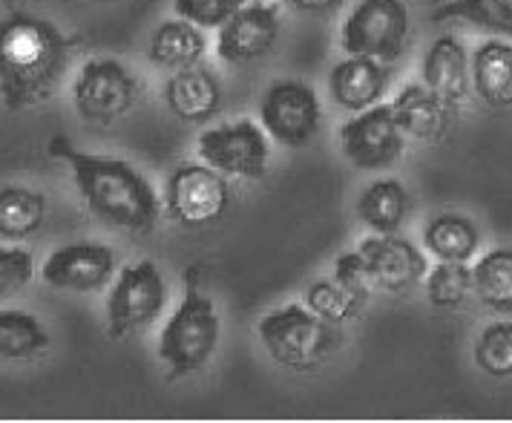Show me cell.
<instances>
[{
	"label": "cell",
	"mask_w": 512,
	"mask_h": 423,
	"mask_svg": "<svg viewBox=\"0 0 512 423\" xmlns=\"http://www.w3.org/2000/svg\"><path fill=\"white\" fill-rule=\"evenodd\" d=\"M78 38L64 35L58 26L12 12L0 21V101L6 110L21 113L44 104L58 90L70 67Z\"/></svg>",
	"instance_id": "cell-1"
},
{
	"label": "cell",
	"mask_w": 512,
	"mask_h": 423,
	"mask_svg": "<svg viewBox=\"0 0 512 423\" xmlns=\"http://www.w3.org/2000/svg\"><path fill=\"white\" fill-rule=\"evenodd\" d=\"M49 153L70 165L75 188L101 225L136 236L153 231L159 196L136 167L116 156L81 153L64 136L49 141Z\"/></svg>",
	"instance_id": "cell-2"
},
{
	"label": "cell",
	"mask_w": 512,
	"mask_h": 423,
	"mask_svg": "<svg viewBox=\"0 0 512 423\" xmlns=\"http://www.w3.org/2000/svg\"><path fill=\"white\" fill-rule=\"evenodd\" d=\"M259 340L271 360L288 372H317L343 346L340 326L303 306H285L259 320Z\"/></svg>",
	"instance_id": "cell-3"
},
{
	"label": "cell",
	"mask_w": 512,
	"mask_h": 423,
	"mask_svg": "<svg viewBox=\"0 0 512 423\" xmlns=\"http://www.w3.org/2000/svg\"><path fill=\"white\" fill-rule=\"evenodd\" d=\"M219 334L222 323L216 306L199 288V268L190 265L185 271V297L159 337V357L170 366V377L199 372L216 352Z\"/></svg>",
	"instance_id": "cell-4"
},
{
	"label": "cell",
	"mask_w": 512,
	"mask_h": 423,
	"mask_svg": "<svg viewBox=\"0 0 512 423\" xmlns=\"http://www.w3.org/2000/svg\"><path fill=\"white\" fill-rule=\"evenodd\" d=\"M409 9L403 0H360L349 12L340 41L349 55L392 64L409 44Z\"/></svg>",
	"instance_id": "cell-5"
},
{
	"label": "cell",
	"mask_w": 512,
	"mask_h": 423,
	"mask_svg": "<svg viewBox=\"0 0 512 423\" xmlns=\"http://www.w3.org/2000/svg\"><path fill=\"white\" fill-rule=\"evenodd\" d=\"M164 300H167V285L156 262L144 259L136 265H127L107 297L110 340H127L141 329L153 326V320H159L162 314Z\"/></svg>",
	"instance_id": "cell-6"
},
{
	"label": "cell",
	"mask_w": 512,
	"mask_h": 423,
	"mask_svg": "<svg viewBox=\"0 0 512 423\" xmlns=\"http://www.w3.org/2000/svg\"><path fill=\"white\" fill-rule=\"evenodd\" d=\"M136 98V75L116 58H90L72 84V107L90 124H113L133 110Z\"/></svg>",
	"instance_id": "cell-7"
},
{
	"label": "cell",
	"mask_w": 512,
	"mask_h": 423,
	"mask_svg": "<svg viewBox=\"0 0 512 423\" xmlns=\"http://www.w3.org/2000/svg\"><path fill=\"white\" fill-rule=\"evenodd\" d=\"M196 153L199 159H205V165L219 170L222 176L251 179V182L265 179L271 159L265 130L248 118L205 130L196 139Z\"/></svg>",
	"instance_id": "cell-8"
},
{
	"label": "cell",
	"mask_w": 512,
	"mask_h": 423,
	"mask_svg": "<svg viewBox=\"0 0 512 423\" xmlns=\"http://www.w3.org/2000/svg\"><path fill=\"white\" fill-rule=\"evenodd\" d=\"M164 205L173 222L185 228H208L228 211L231 188L210 165H182L167 179Z\"/></svg>",
	"instance_id": "cell-9"
},
{
	"label": "cell",
	"mask_w": 512,
	"mask_h": 423,
	"mask_svg": "<svg viewBox=\"0 0 512 423\" xmlns=\"http://www.w3.org/2000/svg\"><path fill=\"white\" fill-rule=\"evenodd\" d=\"M259 118L268 136L285 147H305L320 133L323 107L314 87L297 78H282L268 87L259 104Z\"/></svg>",
	"instance_id": "cell-10"
},
{
	"label": "cell",
	"mask_w": 512,
	"mask_h": 423,
	"mask_svg": "<svg viewBox=\"0 0 512 423\" xmlns=\"http://www.w3.org/2000/svg\"><path fill=\"white\" fill-rule=\"evenodd\" d=\"M340 144L351 165L360 170L392 167L406 150V136L397 127L392 104H374L340 127Z\"/></svg>",
	"instance_id": "cell-11"
},
{
	"label": "cell",
	"mask_w": 512,
	"mask_h": 423,
	"mask_svg": "<svg viewBox=\"0 0 512 423\" xmlns=\"http://www.w3.org/2000/svg\"><path fill=\"white\" fill-rule=\"evenodd\" d=\"M280 35V9L274 3H248L231 21L219 26L216 35V55L231 64L245 67L265 58Z\"/></svg>",
	"instance_id": "cell-12"
},
{
	"label": "cell",
	"mask_w": 512,
	"mask_h": 423,
	"mask_svg": "<svg viewBox=\"0 0 512 423\" xmlns=\"http://www.w3.org/2000/svg\"><path fill=\"white\" fill-rule=\"evenodd\" d=\"M116 274V254L101 242H72L55 248L41 268L49 288L90 294L104 288Z\"/></svg>",
	"instance_id": "cell-13"
},
{
	"label": "cell",
	"mask_w": 512,
	"mask_h": 423,
	"mask_svg": "<svg viewBox=\"0 0 512 423\" xmlns=\"http://www.w3.org/2000/svg\"><path fill=\"white\" fill-rule=\"evenodd\" d=\"M357 251L366 259L377 291L386 294L412 291L429 271L423 251H418L409 239H400L395 234L366 236Z\"/></svg>",
	"instance_id": "cell-14"
},
{
	"label": "cell",
	"mask_w": 512,
	"mask_h": 423,
	"mask_svg": "<svg viewBox=\"0 0 512 423\" xmlns=\"http://www.w3.org/2000/svg\"><path fill=\"white\" fill-rule=\"evenodd\" d=\"M386 87H389L386 64L366 58V55H349L328 75L331 101L340 110H349V113H363L374 104H380Z\"/></svg>",
	"instance_id": "cell-15"
},
{
	"label": "cell",
	"mask_w": 512,
	"mask_h": 423,
	"mask_svg": "<svg viewBox=\"0 0 512 423\" xmlns=\"http://www.w3.org/2000/svg\"><path fill=\"white\" fill-rule=\"evenodd\" d=\"M420 78V84H426L449 107H461L472 93V72L464 44L455 35H441L423 55Z\"/></svg>",
	"instance_id": "cell-16"
},
{
	"label": "cell",
	"mask_w": 512,
	"mask_h": 423,
	"mask_svg": "<svg viewBox=\"0 0 512 423\" xmlns=\"http://www.w3.org/2000/svg\"><path fill=\"white\" fill-rule=\"evenodd\" d=\"M164 104L173 116L187 124H202L219 113L222 84L205 67H182L164 84Z\"/></svg>",
	"instance_id": "cell-17"
},
{
	"label": "cell",
	"mask_w": 512,
	"mask_h": 423,
	"mask_svg": "<svg viewBox=\"0 0 512 423\" xmlns=\"http://www.w3.org/2000/svg\"><path fill=\"white\" fill-rule=\"evenodd\" d=\"M392 113H395L397 127L403 130V136L415 141H441L452 127L455 107L441 101L426 84L412 81L397 93V98L392 101Z\"/></svg>",
	"instance_id": "cell-18"
},
{
	"label": "cell",
	"mask_w": 512,
	"mask_h": 423,
	"mask_svg": "<svg viewBox=\"0 0 512 423\" xmlns=\"http://www.w3.org/2000/svg\"><path fill=\"white\" fill-rule=\"evenodd\" d=\"M469 72L472 90L484 104L495 110L512 107V44L498 38L484 41L469 61Z\"/></svg>",
	"instance_id": "cell-19"
},
{
	"label": "cell",
	"mask_w": 512,
	"mask_h": 423,
	"mask_svg": "<svg viewBox=\"0 0 512 423\" xmlns=\"http://www.w3.org/2000/svg\"><path fill=\"white\" fill-rule=\"evenodd\" d=\"M205 49H208V38L202 26L179 18V21H164L156 26L150 47H147V58L162 70H182V67L199 64Z\"/></svg>",
	"instance_id": "cell-20"
},
{
	"label": "cell",
	"mask_w": 512,
	"mask_h": 423,
	"mask_svg": "<svg viewBox=\"0 0 512 423\" xmlns=\"http://www.w3.org/2000/svg\"><path fill=\"white\" fill-rule=\"evenodd\" d=\"M47 222V196L32 188H0V239L21 242L35 236Z\"/></svg>",
	"instance_id": "cell-21"
},
{
	"label": "cell",
	"mask_w": 512,
	"mask_h": 423,
	"mask_svg": "<svg viewBox=\"0 0 512 423\" xmlns=\"http://www.w3.org/2000/svg\"><path fill=\"white\" fill-rule=\"evenodd\" d=\"M478 242L481 236L475 222L461 213H441L423 231L426 251L435 254L441 262H469L478 251Z\"/></svg>",
	"instance_id": "cell-22"
},
{
	"label": "cell",
	"mask_w": 512,
	"mask_h": 423,
	"mask_svg": "<svg viewBox=\"0 0 512 423\" xmlns=\"http://www.w3.org/2000/svg\"><path fill=\"white\" fill-rule=\"evenodd\" d=\"M435 24H466L512 38V0H446L432 12Z\"/></svg>",
	"instance_id": "cell-23"
},
{
	"label": "cell",
	"mask_w": 512,
	"mask_h": 423,
	"mask_svg": "<svg viewBox=\"0 0 512 423\" xmlns=\"http://www.w3.org/2000/svg\"><path fill=\"white\" fill-rule=\"evenodd\" d=\"M409 213V193L397 179H380L357 199V216L374 234H395Z\"/></svg>",
	"instance_id": "cell-24"
},
{
	"label": "cell",
	"mask_w": 512,
	"mask_h": 423,
	"mask_svg": "<svg viewBox=\"0 0 512 423\" xmlns=\"http://www.w3.org/2000/svg\"><path fill=\"white\" fill-rule=\"evenodd\" d=\"M472 294L498 314H512V248H492L472 265Z\"/></svg>",
	"instance_id": "cell-25"
},
{
	"label": "cell",
	"mask_w": 512,
	"mask_h": 423,
	"mask_svg": "<svg viewBox=\"0 0 512 423\" xmlns=\"http://www.w3.org/2000/svg\"><path fill=\"white\" fill-rule=\"evenodd\" d=\"M49 343V331L35 314L18 308L0 311V360H35Z\"/></svg>",
	"instance_id": "cell-26"
},
{
	"label": "cell",
	"mask_w": 512,
	"mask_h": 423,
	"mask_svg": "<svg viewBox=\"0 0 512 423\" xmlns=\"http://www.w3.org/2000/svg\"><path fill=\"white\" fill-rule=\"evenodd\" d=\"M426 297L435 308H461L472 297V268L466 262H438L426 271Z\"/></svg>",
	"instance_id": "cell-27"
},
{
	"label": "cell",
	"mask_w": 512,
	"mask_h": 423,
	"mask_svg": "<svg viewBox=\"0 0 512 423\" xmlns=\"http://www.w3.org/2000/svg\"><path fill=\"white\" fill-rule=\"evenodd\" d=\"M475 366L489 377H512V320L489 323L478 334Z\"/></svg>",
	"instance_id": "cell-28"
},
{
	"label": "cell",
	"mask_w": 512,
	"mask_h": 423,
	"mask_svg": "<svg viewBox=\"0 0 512 423\" xmlns=\"http://www.w3.org/2000/svg\"><path fill=\"white\" fill-rule=\"evenodd\" d=\"M305 306H308V311H314L317 317H323L326 323L343 326V323H349L351 317H357L366 303L351 297L349 291H343L334 280H320L305 291Z\"/></svg>",
	"instance_id": "cell-29"
},
{
	"label": "cell",
	"mask_w": 512,
	"mask_h": 423,
	"mask_svg": "<svg viewBox=\"0 0 512 423\" xmlns=\"http://www.w3.org/2000/svg\"><path fill=\"white\" fill-rule=\"evenodd\" d=\"M251 0H173V12L202 29H219Z\"/></svg>",
	"instance_id": "cell-30"
},
{
	"label": "cell",
	"mask_w": 512,
	"mask_h": 423,
	"mask_svg": "<svg viewBox=\"0 0 512 423\" xmlns=\"http://www.w3.org/2000/svg\"><path fill=\"white\" fill-rule=\"evenodd\" d=\"M334 282L343 291H349L351 297H357L360 303H369V297L377 291L372 271H369L366 259L360 257V251H349V254L337 257V262H334Z\"/></svg>",
	"instance_id": "cell-31"
},
{
	"label": "cell",
	"mask_w": 512,
	"mask_h": 423,
	"mask_svg": "<svg viewBox=\"0 0 512 423\" xmlns=\"http://www.w3.org/2000/svg\"><path fill=\"white\" fill-rule=\"evenodd\" d=\"M35 277V259L24 248H0V300L15 297Z\"/></svg>",
	"instance_id": "cell-32"
},
{
	"label": "cell",
	"mask_w": 512,
	"mask_h": 423,
	"mask_svg": "<svg viewBox=\"0 0 512 423\" xmlns=\"http://www.w3.org/2000/svg\"><path fill=\"white\" fill-rule=\"evenodd\" d=\"M288 6H294L297 12H308V15H326L340 6V0H285Z\"/></svg>",
	"instance_id": "cell-33"
}]
</instances>
